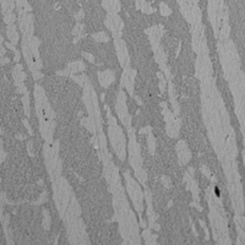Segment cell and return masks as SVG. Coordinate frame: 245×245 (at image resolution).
Here are the masks:
<instances>
[{"label":"cell","instance_id":"cell-2","mask_svg":"<svg viewBox=\"0 0 245 245\" xmlns=\"http://www.w3.org/2000/svg\"><path fill=\"white\" fill-rule=\"evenodd\" d=\"M53 190H54V201H55V205L58 207V211H59L60 216L64 217L65 210H66L69 201L72 196L71 188L69 186V184L65 179L60 178L59 180H56L54 183Z\"/></svg>","mask_w":245,"mask_h":245},{"label":"cell","instance_id":"cell-34","mask_svg":"<svg viewBox=\"0 0 245 245\" xmlns=\"http://www.w3.org/2000/svg\"><path fill=\"white\" fill-rule=\"evenodd\" d=\"M45 200H47V192L44 191V194L41 196V199H39L37 202H34V205H42L43 202H45Z\"/></svg>","mask_w":245,"mask_h":245},{"label":"cell","instance_id":"cell-20","mask_svg":"<svg viewBox=\"0 0 245 245\" xmlns=\"http://www.w3.org/2000/svg\"><path fill=\"white\" fill-rule=\"evenodd\" d=\"M135 177L138 179V181L143 185V186H146V181H147V174H146V172L142 169V168H140V169H137V170H135Z\"/></svg>","mask_w":245,"mask_h":245},{"label":"cell","instance_id":"cell-21","mask_svg":"<svg viewBox=\"0 0 245 245\" xmlns=\"http://www.w3.org/2000/svg\"><path fill=\"white\" fill-rule=\"evenodd\" d=\"M92 38L96 41V42H103V43H107L108 41H109V37L107 36V33L106 32H97V33H95L93 36H92Z\"/></svg>","mask_w":245,"mask_h":245},{"label":"cell","instance_id":"cell-13","mask_svg":"<svg viewBox=\"0 0 245 245\" xmlns=\"http://www.w3.org/2000/svg\"><path fill=\"white\" fill-rule=\"evenodd\" d=\"M12 75H14V79H15V85H16L17 87H18L20 85L23 84V81H25V79H26V74L23 72L22 65H21V64H17V65L14 68Z\"/></svg>","mask_w":245,"mask_h":245},{"label":"cell","instance_id":"cell-31","mask_svg":"<svg viewBox=\"0 0 245 245\" xmlns=\"http://www.w3.org/2000/svg\"><path fill=\"white\" fill-rule=\"evenodd\" d=\"M82 55H84V58H86L88 61H91V63H93V61H95V58H93V55H92V54H90V53H87V52H84V53H82Z\"/></svg>","mask_w":245,"mask_h":245},{"label":"cell","instance_id":"cell-22","mask_svg":"<svg viewBox=\"0 0 245 245\" xmlns=\"http://www.w3.org/2000/svg\"><path fill=\"white\" fill-rule=\"evenodd\" d=\"M159 11H161L162 16H170L172 15V10L165 2H161L159 4Z\"/></svg>","mask_w":245,"mask_h":245},{"label":"cell","instance_id":"cell-19","mask_svg":"<svg viewBox=\"0 0 245 245\" xmlns=\"http://www.w3.org/2000/svg\"><path fill=\"white\" fill-rule=\"evenodd\" d=\"M81 124L85 126V127H87L92 134H95L96 132V124H95V120L90 117V118H84L82 120H81Z\"/></svg>","mask_w":245,"mask_h":245},{"label":"cell","instance_id":"cell-27","mask_svg":"<svg viewBox=\"0 0 245 245\" xmlns=\"http://www.w3.org/2000/svg\"><path fill=\"white\" fill-rule=\"evenodd\" d=\"M158 79H159V90H161V92L163 93L164 91H165V86H167V82H165V77L161 74V72H158Z\"/></svg>","mask_w":245,"mask_h":245},{"label":"cell","instance_id":"cell-4","mask_svg":"<svg viewBox=\"0 0 245 245\" xmlns=\"http://www.w3.org/2000/svg\"><path fill=\"white\" fill-rule=\"evenodd\" d=\"M115 111L118 113V117L120 118L122 122L129 129L131 127V118L127 111V104H126V97L124 91H119L118 97H117V102H115Z\"/></svg>","mask_w":245,"mask_h":245},{"label":"cell","instance_id":"cell-41","mask_svg":"<svg viewBox=\"0 0 245 245\" xmlns=\"http://www.w3.org/2000/svg\"><path fill=\"white\" fill-rule=\"evenodd\" d=\"M5 55V48L2 47V44L0 43V58H2Z\"/></svg>","mask_w":245,"mask_h":245},{"label":"cell","instance_id":"cell-1","mask_svg":"<svg viewBox=\"0 0 245 245\" xmlns=\"http://www.w3.org/2000/svg\"><path fill=\"white\" fill-rule=\"evenodd\" d=\"M107 117H108V131H109L111 143H112L113 150H114L115 154L118 156V158L120 161H124L126 142H125V136H124L122 129L117 124L115 118L112 115V113L108 108H107Z\"/></svg>","mask_w":245,"mask_h":245},{"label":"cell","instance_id":"cell-3","mask_svg":"<svg viewBox=\"0 0 245 245\" xmlns=\"http://www.w3.org/2000/svg\"><path fill=\"white\" fill-rule=\"evenodd\" d=\"M125 180H126V186H127V192L132 200V204L137 211V213L142 217V211H143V194L140 188V185L130 177L129 172H125Z\"/></svg>","mask_w":245,"mask_h":245},{"label":"cell","instance_id":"cell-6","mask_svg":"<svg viewBox=\"0 0 245 245\" xmlns=\"http://www.w3.org/2000/svg\"><path fill=\"white\" fill-rule=\"evenodd\" d=\"M212 75V64L208 55H200L196 60V76L200 80L210 77Z\"/></svg>","mask_w":245,"mask_h":245},{"label":"cell","instance_id":"cell-45","mask_svg":"<svg viewBox=\"0 0 245 245\" xmlns=\"http://www.w3.org/2000/svg\"><path fill=\"white\" fill-rule=\"evenodd\" d=\"M16 137H17V138H18V140H22V138H23V137H22V136H21V135H17V136H16Z\"/></svg>","mask_w":245,"mask_h":245},{"label":"cell","instance_id":"cell-46","mask_svg":"<svg viewBox=\"0 0 245 245\" xmlns=\"http://www.w3.org/2000/svg\"><path fill=\"white\" fill-rule=\"evenodd\" d=\"M4 65V61H2V58H0V66Z\"/></svg>","mask_w":245,"mask_h":245},{"label":"cell","instance_id":"cell-8","mask_svg":"<svg viewBox=\"0 0 245 245\" xmlns=\"http://www.w3.org/2000/svg\"><path fill=\"white\" fill-rule=\"evenodd\" d=\"M136 76V71L131 70L129 66L124 68V72L122 76V86L125 87L130 96H134V80Z\"/></svg>","mask_w":245,"mask_h":245},{"label":"cell","instance_id":"cell-14","mask_svg":"<svg viewBox=\"0 0 245 245\" xmlns=\"http://www.w3.org/2000/svg\"><path fill=\"white\" fill-rule=\"evenodd\" d=\"M6 34H7V38L10 39V42L12 44H17L18 42V33L16 31V27L15 25H7V28H6Z\"/></svg>","mask_w":245,"mask_h":245},{"label":"cell","instance_id":"cell-15","mask_svg":"<svg viewBox=\"0 0 245 245\" xmlns=\"http://www.w3.org/2000/svg\"><path fill=\"white\" fill-rule=\"evenodd\" d=\"M201 20H202V12L200 10V7L197 5H192L191 7V25H195V23H201Z\"/></svg>","mask_w":245,"mask_h":245},{"label":"cell","instance_id":"cell-40","mask_svg":"<svg viewBox=\"0 0 245 245\" xmlns=\"http://www.w3.org/2000/svg\"><path fill=\"white\" fill-rule=\"evenodd\" d=\"M14 53H15V61H20V52L16 49Z\"/></svg>","mask_w":245,"mask_h":245},{"label":"cell","instance_id":"cell-43","mask_svg":"<svg viewBox=\"0 0 245 245\" xmlns=\"http://www.w3.org/2000/svg\"><path fill=\"white\" fill-rule=\"evenodd\" d=\"M189 173L191 174V177L194 175V168H191V167H189Z\"/></svg>","mask_w":245,"mask_h":245},{"label":"cell","instance_id":"cell-24","mask_svg":"<svg viewBox=\"0 0 245 245\" xmlns=\"http://www.w3.org/2000/svg\"><path fill=\"white\" fill-rule=\"evenodd\" d=\"M43 227L45 229H49V227H50V215H49L48 210L43 211Z\"/></svg>","mask_w":245,"mask_h":245},{"label":"cell","instance_id":"cell-32","mask_svg":"<svg viewBox=\"0 0 245 245\" xmlns=\"http://www.w3.org/2000/svg\"><path fill=\"white\" fill-rule=\"evenodd\" d=\"M162 183L164 184L165 188H170V185H172V181H170L169 178H167V177H162Z\"/></svg>","mask_w":245,"mask_h":245},{"label":"cell","instance_id":"cell-29","mask_svg":"<svg viewBox=\"0 0 245 245\" xmlns=\"http://www.w3.org/2000/svg\"><path fill=\"white\" fill-rule=\"evenodd\" d=\"M74 80H75L81 87L85 86V82H86V77H85V76H74Z\"/></svg>","mask_w":245,"mask_h":245},{"label":"cell","instance_id":"cell-37","mask_svg":"<svg viewBox=\"0 0 245 245\" xmlns=\"http://www.w3.org/2000/svg\"><path fill=\"white\" fill-rule=\"evenodd\" d=\"M23 124H25V126H26V129H27V131H28V134H29V135H31V136H32V135H33V131H32V127H31V125H29V124H28V122H27V120H26V119H25V120H23Z\"/></svg>","mask_w":245,"mask_h":245},{"label":"cell","instance_id":"cell-7","mask_svg":"<svg viewBox=\"0 0 245 245\" xmlns=\"http://www.w3.org/2000/svg\"><path fill=\"white\" fill-rule=\"evenodd\" d=\"M114 45H115V49H117V55H118V59L120 61L122 68H127L129 64H130V59H129V52H127V48H126V44L122 39H115L114 41Z\"/></svg>","mask_w":245,"mask_h":245},{"label":"cell","instance_id":"cell-10","mask_svg":"<svg viewBox=\"0 0 245 245\" xmlns=\"http://www.w3.org/2000/svg\"><path fill=\"white\" fill-rule=\"evenodd\" d=\"M177 152H178V157H179V163L181 165H185L189 163L190 158H191V152L190 148L188 147L185 141H179L177 145Z\"/></svg>","mask_w":245,"mask_h":245},{"label":"cell","instance_id":"cell-5","mask_svg":"<svg viewBox=\"0 0 245 245\" xmlns=\"http://www.w3.org/2000/svg\"><path fill=\"white\" fill-rule=\"evenodd\" d=\"M104 25L113 33V37L115 39H119L122 37L124 23H122V20L118 14H108L106 20H104Z\"/></svg>","mask_w":245,"mask_h":245},{"label":"cell","instance_id":"cell-17","mask_svg":"<svg viewBox=\"0 0 245 245\" xmlns=\"http://www.w3.org/2000/svg\"><path fill=\"white\" fill-rule=\"evenodd\" d=\"M231 34V27L228 22H223L221 26V33H220V39L221 41H228Z\"/></svg>","mask_w":245,"mask_h":245},{"label":"cell","instance_id":"cell-48","mask_svg":"<svg viewBox=\"0 0 245 245\" xmlns=\"http://www.w3.org/2000/svg\"><path fill=\"white\" fill-rule=\"evenodd\" d=\"M0 181H1V179H0Z\"/></svg>","mask_w":245,"mask_h":245},{"label":"cell","instance_id":"cell-36","mask_svg":"<svg viewBox=\"0 0 245 245\" xmlns=\"http://www.w3.org/2000/svg\"><path fill=\"white\" fill-rule=\"evenodd\" d=\"M84 15H85V14H84V10H80V11H79L77 14H75L74 16H75V18H76L77 21H80V20L84 18Z\"/></svg>","mask_w":245,"mask_h":245},{"label":"cell","instance_id":"cell-16","mask_svg":"<svg viewBox=\"0 0 245 245\" xmlns=\"http://www.w3.org/2000/svg\"><path fill=\"white\" fill-rule=\"evenodd\" d=\"M68 69L70 70V72H71V74H75V72L84 71V70L86 69V66H85L84 61H80V60H77V61L70 63V64L68 65Z\"/></svg>","mask_w":245,"mask_h":245},{"label":"cell","instance_id":"cell-23","mask_svg":"<svg viewBox=\"0 0 245 245\" xmlns=\"http://www.w3.org/2000/svg\"><path fill=\"white\" fill-rule=\"evenodd\" d=\"M22 103H23V108H25V114L27 117H29V98H28V93H25L22 97Z\"/></svg>","mask_w":245,"mask_h":245},{"label":"cell","instance_id":"cell-39","mask_svg":"<svg viewBox=\"0 0 245 245\" xmlns=\"http://www.w3.org/2000/svg\"><path fill=\"white\" fill-rule=\"evenodd\" d=\"M5 47H7L9 49H11L12 52H15V50H16V47H15V44H12L11 42H10V43H9V42H6V43H5Z\"/></svg>","mask_w":245,"mask_h":245},{"label":"cell","instance_id":"cell-42","mask_svg":"<svg viewBox=\"0 0 245 245\" xmlns=\"http://www.w3.org/2000/svg\"><path fill=\"white\" fill-rule=\"evenodd\" d=\"M4 202H5V196H4V194L0 192V208H1V206L4 205Z\"/></svg>","mask_w":245,"mask_h":245},{"label":"cell","instance_id":"cell-26","mask_svg":"<svg viewBox=\"0 0 245 245\" xmlns=\"http://www.w3.org/2000/svg\"><path fill=\"white\" fill-rule=\"evenodd\" d=\"M15 20H16V16H15L12 12L6 14L5 17H4V21H5V23H7V25H14V23H15Z\"/></svg>","mask_w":245,"mask_h":245},{"label":"cell","instance_id":"cell-18","mask_svg":"<svg viewBox=\"0 0 245 245\" xmlns=\"http://www.w3.org/2000/svg\"><path fill=\"white\" fill-rule=\"evenodd\" d=\"M147 147H148L150 153L153 154V153H154V150H156V138H154V136H153L151 129H150L148 132H147Z\"/></svg>","mask_w":245,"mask_h":245},{"label":"cell","instance_id":"cell-30","mask_svg":"<svg viewBox=\"0 0 245 245\" xmlns=\"http://www.w3.org/2000/svg\"><path fill=\"white\" fill-rule=\"evenodd\" d=\"M201 172L204 173V175H205V177H207V178H211V172L208 170V168H207L206 165H202V167H201Z\"/></svg>","mask_w":245,"mask_h":245},{"label":"cell","instance_id":"cell-28","mask_svg":"<svg viewBox=\"0 0 245 245\" xmlns=\"http://www.w3.org/2000/svg\"><path fill=\"white\" fill-rule=\"evenodd\" d=\"M142 12H145V14H152L154 10H153V7L151 6V4L150 2H145V5L142 6Z\"/></svg>","mask_w":245,"mask_h":245},{"label":"cell","instance_id":"cell-33","mask_svg":"<svg viewBox=\"0 0 245 245\" xmlns=\"http://www.w3.org/2000/svg\"><path fill=\"white\" fill-rule=\"evenodd\" d=\"M32 75H33V79H34V80H39V79H42V77H43V74H42L41 71H38V70L33 71V72H32Z\"/></svg>","mask_w":245,"mask_h":245},{"label":"cell","instance_id":"cell-35","mask_svg":"<svg viewBox=\"0 0 245 245\" xmlns=\"http://www.w3.org/2000/svg\"><path fill=\"white\" fill-rule=\"evenodd\" d=\"M4 159H5V152H4V150H2V141L0 140V163H1Z\"/></svg>","mask_w":245,"mask_h":245},{"label":"cell","instance_id":"cell-25","mask_svg":"<svg viewBox=\"0 0 245 245\" xmlns=\"http://www.w3.org/2000/svg\"><path fill=\"white\" fill-rule=\"evenodd\" d=\"M0 1H1V7H2V14L4 15H6L9 12H12L10 0H0Z\"/></svg>","mask_w":245,"mask_h":245},{"label":"cell","instance_id":"cell-12","mask_svg":"<svg viewBox=\"0 0 245 245\" xmlns=\"http://www.w3.org/2000/svg\"><path fill=\"white\" fill-rule=\"evenodd\" d=\"M145 196H146V201H147V217H148V224H150V228H154L156 226V220H157V216L153 211V207H152V204H151V192L148 190H146L145 192Z\"/></svg>","mask_w":245,"mask_h":245},{"label":"cell","instance_id":"cell-9","mask_svg":"<svg viewBox=\"0 0 245 245\" xmlns=\"http://www.w3.org/2000/svg\"><path fill=\"white\" fill-rule=\"evenodd\" d=\"M146 33L148 34L150 37V42H151V45H152V49L156 50L158 47H159V41L164 33V29L162 26H153L148 29H146Z\"/></svg>","mask_w":245,"mask_h":245},{"label":"cell","instance_id":"cell-38","mask_svg":"<svg viewBox=\"0 0 245 245\" xmlns=\"http://www.w3.org/2000/svg\"><path fill=\"white\" fill-rule=\"evenodd\" d=\"M145 2H146L145 0H136V9H137V10H141L142 6L145 5Z\"/></svg>","mask_w":245,"mask_h":245},{"label":"cell","instance_id":"cell-44","mask_svg":"<svg viewBox=\"0 0 245 245\" xmlns=\"http://www.w3.org/2000/svg\"><path fill=\"white\" fill-rule=\"evenodd\" d=\"M2 42H4V38H2V36H1V34H0V43H1V44H2Z\"/></svg>","mask_w":245,"mask_h":245},{"label":"cell","instance_id":"cell-11","mask_svg":"<svg viewBox=\"0 0 245 245\" xmlns=\"http://www.w3.org/2000/svg\"><path fill=\"white\" fill-rule=\"evenodd\" d=\"M98 79L103 88H108L115 80V75L112 70H104L98 72Z\"/></svg>","mask_w":245,"mask_h":245},{"label":"cell","instance_id":"cell-47","mask_svg":"<svg viewBox=\"0 0 245 245\" xmlns=\"http://www.w3.org/2000/svg\"><path fill=\"white\" fill-rule=\"evenodd\" d=\"M0 134H1V129H0Z\"/></svg>","mask_w":245,"mask_h":245}]
</instances>
